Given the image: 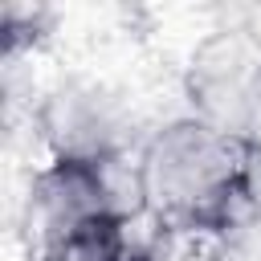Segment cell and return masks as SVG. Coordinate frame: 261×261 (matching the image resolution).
<instances>
[{
    "label": "cell",
    "instance_id": "1",
    "mask_svg": "<svg viewBox=\"0 0 261 261\" xmlns=\"http://www.w3.org/2000/svg\"><path fill=\"white\" fill-rule=\"evenodd\" d=\"M245 139L228 135L196 114H179L155 126L135 151L143 220L159 232L216 237L241 208Z\"/></svg>",
    "mask_w": 261,
    "mask_h": 261
},
{
    "label": "cell",
    "instance_id": "2",
    "mask_svg": "<svg viewBox=\"0 0 261 261\" xmlns=\"http://www.w3.org/2000/svg\"><path fill=\"white\" fill-rule=\"evenodd\" d=\"M139 175L135 159H61L53 155L29 184L24 224L41 241L106 224L139 220Z\"/></svg>",
    "mask_w": 261,
    "mask_h": 261
},
{
    "label": "cell",
    "instance_id": "9",
    "mask_svg": "<svg viewBox=\"0 0 261 261\" xmlns=\"http://www.w3.org/2000/svg\"><path fill=\"white\" fill-rule=\"evenodd\" d=\"M241 139H245V143H261V69H257L253 90H249V106H245V126H241Z\"/></svg>",
    "mask_w": 261,
    "mask_h": 261
},
{
    "label": "cell",
    "instance_id": "4",
    "mask_svg": "<svg viewBox=\"0 0 261 261\" xmlns=\"http://www.w3.org/2000/svg\"><path fill=\"white\" fill-rule=\"evenodd\" d=\"M261 69V45L249 29H212L204 33L184 65L188 114L241 135L253 77Z\"/></svg>",
    "mask_w": 261,
    "mask_h": 261
},
{
    "label": "cell",
    "instance_id": "6",
    "mask_svg": "<svg viewBox=\"0 0 261 261\" xmlns=\"http://www.w3.org/2000/svg\"><path fill=\"white\" fill-rule=\"evenodd\" d=\"M49 12L33 8V4H4L0 12V41H4V57H20L24 49H37L49 37Z\"/></svg>",
    "mask_w": 261,
    "mask_h": 261
},
{
    "label": "cell",
    "instance_id": "8",
    "mask_svg": "<svg viewBox=\"0 0 261 261\" xmlns=\"http://www.w3.org/2000/svg\"><path fill=\"white\" fill-rule=\"evenodd\" d=\"M241 208L261 216V143H245V171H241Z\"/></svg>",
    "mask_w": 261,
    "mask_h": 261
},
{
    "label": "cell",
    "instance_id": "5",
    "mask_svg": "<svg viewBox=\"0 0 261 261\" xmlns=\"http://www.w3.org/2000/svg\"><path fill=\"white\" fill-rule=\"evenodd\" d=\"M135 220H106L90 224L53 241H41L33 261H155L130 232Z\"/></svg>",
    "mask_w": 261,
    "mask_h": 261
},
{
    "label": "cell",
    "instance_id": "3",
    "mask_svg": "<svg viewBox=\"0 0 261 261\" xmlns=\"http://www.w3.org/2000/svg\"><path fill=\"white\" fill-rule=\"evenodd\" d=\"M41 139L49 147V159H135V118L126 106L90 82H65L53 94H45L37 110ZM139 151V147H135Z\"/></svg>",
    "mask_w": 261,
    "mask_h": 261
},
{
    "label": "cell",
    "instance_id": "7",
    "mask_svg": "<svg viewBox=\"0 0 261 261\" xmlns=\"http://www.w3.org/2000/svg\"><path fill=\"white\" fill-rule=\"evenodd\" d=\"M204 261H261V216L241 212L224 232L208 241Z\"/></svg>",
    "mask_w": 261,
    "mask_h": 261
}]
</instances>
